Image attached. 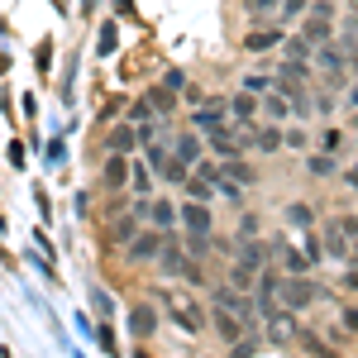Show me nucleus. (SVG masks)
<instances>
[{
  "label": "nucleus",
  "instance_id": "nucleus-1",
  "mask_svg": "<svg viewBox=\"0 0 358 358\" xmlns=\"http://www.w3.org/2000/svg\"><path fill=\"white\" fill-rule=\"evenodd\" d=\"M277 292H282V306H287V310H306V306H315V296H325V292H320L306 273L301 277H287Z\"/></svg>",
  "mask_w": 358,
  "mask_h": 358
},
{
  "label": "nucleus",
  "instance_id": "nucleus-2",
  "mask_svg": "<svg viewBox=\"0 0 358 358\" xmlns=\"http://www.w3.org/2000/svg\"><path fill=\"white\" fill-rule=\"evenodd\" d=\"M163 306H167V315H172V320H177V325H182L187 334H201V330H206V315H201V310H196L187 296H177V292H163Z\"/></svg>",
  "mask_w": 358,
  "mask_h": 358
},
{
  "label": "nucleus",
  "instance_id": "nucleus-3",
  "mask_svg": "<svg viewBox=\"0 0 358 358\" xmlns=\"http://www.w3.org/2000/svg\"><path fill=\"white\" fill-rule=\"evenodd\" d=\"M158 248H163V229H143V234H134L129 239V263H148V258H158Z\"/></svg>",
  "mask_w": 358,
  "mask_h": 358
},
{
  "label": "nucleus",
  "instance_id": "nucleus-4",
  "mask_svg": "<svg viewBox=\"0 0 358 358\" xmlns=\"http://www.w3.org/2000/svg\"><path fill=\"white\" fill-rule=\"evenodd\" d=\"M210 325H215V334H220L224 344H234V339H244L248 334V325L229 310V306H215V315H210Z\"/></svg>",
  "mask_w": 358,
  "mask_h": 358
},
{
  "label": "nucleus",
  "instance_id": "nucleus-5",
  "mask_svg": "<svg viewBox=\"0 0 358 358\" xmlns=\"http://www.w3.org/2000/svg\"><path fill=\"white\" fill-rule=\"evenodd\" d=\"M148 163L158 167V172H163L167 182H187V172H192L187 163H177L172 153H163V143H148Z\"/></svg>",
  "mask_w": 358,
  "mask_h": 358
},
{
  "label": "nucleus",
  "instance_id": "nucleus-6",
  "mask_svg": "<svg viewBox=\"0 0 358 358\" xmlns=\"http://www.w3.org/2000/svg\"><path fill=\"white\" fill-rule=\"evenodd\" d=\"M210 148H215L220 158H234V153H244V148H248V134H234V129L215 124V129H210Z\"/></svg>",
  "mask_w": 358,
  "mask_h": 358
},
{
  "label": "nucleus",
  "instance_id": "nucleus-7",
  "mask_svg": "<svg viewBox=\"0 0 358 358\" xmlns=\"http://www.w3.org/2000/svg\"><path fill=\"white\" fill-rule=\"evenodd\" d=\"M129 330H134L138 339H153V334H158V310H153V306H134V310H129Z\"/></svg>",
  "mask_w": 358,
  "mask_h": 358
},
{
  "label": "nucleus",
  "instance_id": "nucleus-8",
  "mask_svg": "<svg viewBox=\"0 0 358 358\" xmlns=\"http://www.w3.org/2000/svg\"><path fill=\"white\" fill-rule=\"evenodd\" d=\"M344 43H315V67L320 72H344Z\"/></svg>",
  "mask_w": 358,
  "mask_h": 358
},
{
  "label": "nucleus",
  "instance_id": "nucleus-9",
  "mask_svg": "<svg viewBox=\"0 0 358 358\" xmlns=\"http://www.w3.org/2000/svg\"><path fill=\"white\" fill-rule=\"evenodd\" d=\"M277 43H282V29H277V24L244 34V48H248V53H268V48H277Z\"/></svg>",
  "mask_w": 358,
  "mask_h": 358
},
{
  "label": "nucleus",
  "instance_id": "nucleus-10",
  "mask_svg": "<svg viewBox=\"0 0 358 358\" xmlns=\"http://www.w3.org/2000/svg\"><path fill=\"white\" fill-rule=\"evenodd\" d=\"M177 215L187 220V229H192V234H210V210H206V201H192V206H182Z\"/></svg>",
  "mask_w": 358,
  "mask_h": 358
},
{
  "label": "nucleus",
  "instance_id": "nucleus-11",
  "mask_svg": "<svg viewBox=\"0 0 358 358\" xmlns=\"http://www.w3.org/2000/svg\"><path fill=\"white\" fill-rule=\"evenodd\" d=\"M325 248H330V258H349V234L339 229V220L325 224Z\"/></svg>",
  "mask_w": 358,
  "mask_h": 358
},
{
  "label": "nucleus",
  "instance_id": "nucleus-12",
  "mask_svg": "<svg viewBox=\"0 0 358 358\" xmlns=\"http://www.w3.org/2000/svg\"><path fill=\"white\" fill-rule=\"evenodd\" d=\"M172 158L177 163H201V143H196V134H177V148H172Z\"/></svg>",
  "mask_w": 358,
  "mask_h": 358
},
{
  "label": "nucleus",
  "instance_id": "nucleus-13",
  "mask_svg": "<svg viewBox=\"0 0 358 358\" xmlns=\"http://www.w3.org/2000/svg\"><path fill=\"white\" fill-rule=\"evenodd\" d=\"M134 143H138V134H134V124H129V120H124V124H120V129L106 138V148H110V153H129Z\"/></svg>",
  "mask_w": 358,
  "mask_h": 358
},
{
  "label": "nucleus",
  "instance_id": "nucleus-14",
  "mask_svg": "<svg viewBox=\"0 0 358 358\" xmlns=\"http://www.w3.org/2000/svg\"><path fill=\"white\" fill-rule=\"evenodd\" d=\"M143 215H148V220L158 224V229H172V224H177V210H172V206H167V201H153V206H143Z\"/></svg>",
  "mask_w": 358,
  "mask_h": 358
},
{
  "label": "nucleus",
  "instance_id": "nucleus-15",
  "mask_svg": "<svg viewBox=\"0 0 358 358\" xmlns=\"http://www.w3.org/2000/svg\"><path fill=\"white\" fill-rule=\"evenodd\" d=\"M129 182V163H124V153H110V163H106V187H124Z\"/></svg>",
  "mask_w": 358,
  "mask_h": 358
},
{
  "label": "nucleus",
  "instance_id": "nucleus-16",
  "mask_svg": "<svg viewBox=\"0 0 358 358\" xmlns=\"http://www.w3.org/2000/svg\"><path fill=\"white\" fill-rule=\"evenodd\" d=\"M282 268H287V277H301L310 268V253L306 248H282Z\"/></svg>",
  "mask_w": 358,
  "mask_h": 358
},
{
  "label": "nucleus",
  "instance_id": "nucleus-17",
  "mask_svg": "<svg viewBox=\"0 0 358 358\" xmlns=\"http://www.w3.org/2000/svg\"><path fill=\"white\" fill-rule=\"evenodd\" d=\"M301 38L315 48V43H330V20H301Z\"/></svg>",
  "mask_w": 358,
  "mask_h": 358
},
{
  "label": "nucleus",
  "instance_id": "nucleus-18",
  "mask_svg": "<svg viewBox=\"0 0 358 358\" xmlns=\"http://www.w3.org/2000/svg\"><path fill=\"white\" fill-rule=\"evenodd\" d=\"M220 177H229V182H239V187H253V182H258V172H253L248 163H234V158H229V163L220 167Z\"/></svg>",
  "mask_w": 358,
  "mask_h": 358
},
{
  "label": "nucleus",
  "instance_id": "nucleus-19",
  "mask_svg": "<svg viewBox=\"0 0 358 358\" xmlns=\"http://www.w3.org/2000/svg\"><path fill=\"white\" fill-rule=\"evenodd\" d=\"M248 143H253L258 153H277V148H282V129H258V134H248Z\"/></svg>",
  "mask_w": 358,
  "mask_h": 358
},
{
  "label": "nucleus",
  "instance_id": "nucleus-20",
  "mask_svg": "<svg viewBox=\"0 0 358 358\" xmlns=\"http://www.w3.org/2000/svg\"><path fill=\"white\" fill-rule=\"evenodd\" d=\"M277 77H287V82H301L310 77V62H296V57H287V62H277Z\"/></svg>",
  "mask_w": 358,
  "mask_h": 358
},
{
  "label": "nucleus",
  "instance_id": "nucleus-21",
  "mask_svg": "<svg viewBox=\"0 0 358 358\" xmlns=\"http://www.w3.org/2000/svg\"><path fill=\"white\" fill-rule=\"evenodd\" d=\"M263 258H268V248L253 244V239H244V248H239V268H248V273H253V268H258Z\"/></svg>",
  "mask_w": 358,
  "mask_h": 358
},
{
  "label": "nucleus",
  "instance_id": "nucleus-22",
  "mask_svg": "<svg viewBox=\"0 0 358 358\" xmlns=\"http://www.w3.org/2000/svg\"><path fill=\"white\" fill-rule=\"evenodd\" d=\"M192 120H196V129H215V124H224V110L220 106H201Z\"/></svg>",
  "mask_w": 358,
  "mask_h": 358
},
{
  "label": "nucleus",
  "instance_id": "nucleus-23",
  "mask_svg": "<svg viewBox=\"0 0 358 358\" xmlns=\"http://www.w3.org/2000/svg\"><path fill=\"white\" fill-rule=\"evenodd\" d=\"M253 110H258V101H253V96H234V101H229V115H234L239 124H248Z\"/></svg>",
  "mask_w": 358,
  "mask_h": 358
},
{
  "label": "nucleus",
  "instance_id": "nucleus-24",
  "mask_svg": "<svg viewBox=\"0 0 358 358\" xmlns=\"http://www.w3.org/2000/svg\"><path fill=\"white\" fill-rule=\"evenodd\" d=\"M287 224H292V229H310V224H315L310 206H301V201H296V206H287Z\"/></svg>",
  "mask_w": 358,
  "mask_h": 358
},
{
  "label": "nucleus",
  "instance_id": "nucleus-25",
  "mask_svg": "<svg viewBox=\"0 0 358 358\" xmlns=\"http://www.w3.org/2000/svg\"><path fill=\"white\" fill-rule=\"evenodd\" d=\"M263 110L273 115V120H287V115H292V106H287V101H282V96H277L273 86H268V96H263Z\"/></svg>",
  "mask_w": 358,
  "mask_h": 358
},
{
  "label": "nucleus",
  "instance_id": "nucleus-26",
  "mask_svg": "<svg viewBox=\"0 0 358 358\" xmlns=\"http://www.w3.org/2000/svg\"><path fill=\"white\" fill-rule=\"evenodd\" d=\"M306 167H310V177H330L334 158H330V153H310V163H306Z\"/></svg>",
  "mask_w": 358,
  "mask_h": 358
},
{
  "label": "nucleus",
  "instance_id": "nucleus-27",
  "mask_svg": "<svg viewBox=\"0 0 358 358\" xmlns=\"http://www.w3.org/2000/svg\"><path fill=\"white\" fill-rule=\"evenodd\" d=\"M277 5H282V0H244V10H248V15H258V20L277 15Z\"/></svg>",
  "mask_w": 358,
  "mask_h": 358
},
{
  "label": "nucleus",
  "instance_id": "nucleus-28",
  "mask_svg": "<svg viewBox=\"0 0 358 358\" xmlns=\"http://www.w3.org/2000/svg\"><path fill=\"white\" fill-rule=\"evenodd\" d=\"M148 106H153L158 115H172V110H177V101H172V91H153V96H148Z\"/></svg>",
  "mask_w": 358,
  "mask_h": 358
},
{
  "label": "nucleus",
  "instance_id": "nucleus-29",
  "mask_svg": "<svg viewBox=\"0 0 358 358\" xmlns=\"http://www.w3.org/2000/svg\"><path fill=\"white\" fill-rule=\"evenodd\" d=\"M187 187H192V201H210V192H215V182H201L192 172H187Z\"/></svg>",
  "mask_w": 358,
  "mask_h": 358
},
{
  "label": "nucleus",
  "instance_id": "nucleus-30",
  "mask_svg": "<svg viewBox=\"0 0 358 358\" xmlns=\"http://www.w3.org/2000/svg\"><path fill=\"white\" fill-rule=\"evenodd\" d=\"M134 234H138V215H124V220H115V239H124V244H129Z\"/></svg>",
  "mask_w": 358,
  "mask_h": 358
},
{
  "label": "nucleus",
  "instance_id": "nucleus-31",
  "mask_svg": "<svg viewBox=\"0 0 358 358\" xmlns=\"http://www.w3.org/2000/svg\"><path fill=\"white\" fill-rule=\"evenodd\" d=\"M287 43V57H296V62H310V43L306 38H282Z\"/></svg>",
  "mask_w": 358,
  "mask_h": 358
},
{
  "label": "nucleus",
  "instance_id": "nucleus-32",
  "mask_svg": "<svg viewBox=\"0 0 358 358\" xmlns=\"http://www.w3.org/2000/svg\"><path fill=\"white\" fill-rule=\"evenodd\" d=\"M277 15H282V20H301V15H306V0H282V5H277Z\"/></svg>",
  "mask_w": 358,
  "mask_h": 358
},
{
  "label": "nucleus",
  "instance_id": "nucleus-33",
  "mask_svg": "<svg viewBox=\"0 0 358 358\" xmlns=\"http://www.w3.org/2000/svg\"><path fill=\"white\" fill-rule=\"evenodd\" d=\"M306 143H310L306 129H287V134H282V148H306Z\"/></svg>",
  "mask_w": 358,
  "mask_h": 358
},
{
  "label": "nucleus",
  "instance_id": "nucleus-34",
  "mask_svg": "<svg viewBox=\"0 0 358 358\" xmlns=\"http://www.w3.org/2000/svg\"><path fill=\"white\" fill-rule=\"evenodd\" d=\"M306 349H310V354H315V358H339V354H334V349H330V344H320L315 334H306Z\"/></svg>",
  "mask_w": 358,
  "mask_h": 358
},
{
  "label": "nucleus",
  "instance_id": "nucleus-35",
  "mask_svg": "<svg viewBox=\"0 0 358 358\" xmlns=\"http://www.w3.org/2000/svg\"><path fill=\"white\" fill-rule=\"evenodd\" d=\"M148 120H153V106H148V101H138L134 110H129V124H148Z\"/></svg>",
  "mask_w": 358,
  "mask_h": 358
},
{
  "label": "nucleus",
  "instance_id": "nucleus-36",
  "mask_svg": "<svg viewBox=\"0 0 358 358\" xmlns=\"http://www.w3.org/2000/svg\"><path fill=\"white\" fill-rule=\"evenodd\" d=\"M339 43H344V48L358 43V15H354V10H349V20H344V38H339Z\"/></svg>",
  "mask_w": 358,
  "mask_h": 358
},
{
  "label": "nucleus",
  "instance_id": "nucleus-37",
  "mask_svg": "<svg viewBox=\"0 0 358 358\" xmlns=\"http://www.w3.org/2000/svg\"><path fill=\"white\" fill-rule=\"evenodd\" d=\"M339 143H344V134H339V129H325V134H320V148H325V153H334Z\"/></svg>",
  "mask_w": 358,
  "mask_h": 358
},
{
  "label": "nucleus",
  "instance_id": "nucleus-38",
  "mask_svg": "<svg viewBox=\"0 0 358 358\" xmlns=\"http://www.w3.org/2000/svg\"><path fill=\"white\" fill-rule=\"evenodd\" d=\"M339 229H344L349 239H358V215H339Z\"/></svg>",
  "mask_w": 358,
  "mask_h": 358
},
{
  "label": "nucleus",
  "instance_id": "nucleus-39",
  "mask_svg": "<svg viewBox=\"0 0 358 358\" xmlns=\"http://www.w3.org/2000/svg\"><path fill=\"white\" fill-rule=\"evenodd\" d=\"M110 48H115V24H106L101 29V53H110Z\"/></svg>",
  "mask_w": 358,
  "mask_h": 358
},
{
  "label": "nucleus",
  "instance_id": "nucleus-40",
  "mask_svg": "<svg viewBox=\"0 0 358 358\" xmlns=\"http://www.w3.org/2000/svg\"><path fill=\"white\" fill-rule=\"evenodd\" d=\"M248 282H253V273H248V268H239V263H234V287H239V292H244Z\"/></svg>",
  "mask_w": 358,
  "mask_h": 358
},
{
  "label": "nucleus",
  "instance_id": "nucleus-41",
  "mask_svg": "<svg viewBox=\"0 0 358 358\" xmlns=\"http://www.w3.org/2000/svg\"><path fill=\"white\" fill-rule=\"evenodd\" d=\"M344 334H358V310H354V306L344 310Z\"/></svg>",
  "mask_w": 358,
  "mask_h": 358
},
{
  "label": "nucleus",
  "instance_id": "nucleus-42",
  "mask_svg": "<svg viewBox=\"0 0 358 358\" xmlns=\"http://www.w3.org/2000/svg\"><path fill=\"white\" fill-rule=\"evenodd\" d=\"M310 106H315V115H330V110H334V101H330V96H315Z\"/></svg>",
  "mask_w": 358,
  "mask_h": 358
},
{
  "label": "nucleus",
  "instance_id": "nucleus-43",
  "mask_svg": "<svg viewBox=\"0 0 358 358\" xmlns=\"http://www.w3.org/2000/svg\"><path fill=\"white\" fill-rule=\"evenodd\" d=\"M344 67H354V72H358V43H349V53H344Z\"/></svg>",
  "mask_w": 358,
  "mask_h": 358
},
{
  "label": "nucleus",
  "instance_id": "nucleus-44",
  "mask_svg": "<svg viewBox=\"0 0 358 358\" xmlns=\"http://www.w3.org/2000/svg\"><path fill=\"white\" fill-rule=\"evenodd\" d=\"M344 287H349V292H358V268H349V273H344Z\"/></svg>",
  "mask_w": 358,
  "mask_h": 358
},
{
  "label": "nucleus",
  "instance_id": "nucleus-45",
  "mask_svg": "<svg viewBox=\"0 0 358 358\" xmlns=\"http://www.w3.org/2000/svg\"><path fill=\"white\" fill-rule=\"evenodd\" d=\"M344 182H349V187H354V192H358V163L349 167V172H344Z\"/></svg>",
  "mask_w": 358,
  "mask_h": 358
},
{
  "label": "nucleus",
  "instance_id": "nucleus-46",
  "mask_svg": "<svg viewBox=\"0 0 358 358\" xmlns=\"http://www.w3.org/2000/svg\"><path fill=\"white\" fill-rule=\"evenodd\" d=\"M349 110H358V86H354V91H349Z\"/></svg>",
  "mask_w": 358,
  "mask_h": 358
},
{
  "label": "nucleus",
  "instance_id": "nucleus-47",
  "mask_svg": "<svg viewBox=\"0 0 358 358\" xmlns=\"http://www.w3.org/2000/svg\"><path fill=\"white\" fill-rule=\"evenodd\" d=\"M349 258H354V263H358V239H349Z\"/></svg>",
  "mask_w": 358,
  "mask_h": 358
},
{
  "label": "nucleus",
  "instance_id": "nucleus-48",
  "mask_svg": "<svg viewBox=\"0 0 358 358\" xmlns=\"http://www.w3.org/2000/svg\"><path fill=\"white\" fill-rule=\"evenodd\" d=\"M349 10H354V15H358V0H349Z\"/></svg>",
  "mask_w": 358,
  "mask_h": 358
},
{
  "label": "nucleus",
  "instance_id": "nucleus-49",
  "mask_svg": "<svg viewBox=\"0 0 358 358\" xmlns=\"http://www.w3.org/2000/svg\"><path fill=\"white\" fill-rule=\"evenodd\" d=\"M349 115H354V129H358V110H349Z\"/></svg>",
  "mask_w": 358,
  "mask_h": 358
}]
</instances>
